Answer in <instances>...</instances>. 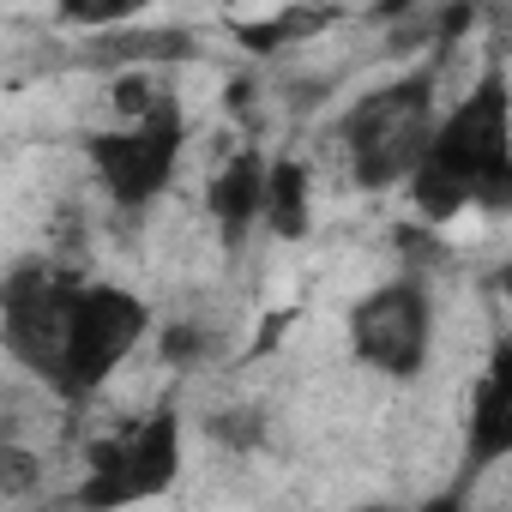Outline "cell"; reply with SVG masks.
Segmentation results:
<instances>
[{"label":"cell","instance_id":"1","mask_svg":"<svg viewBox=\"0 0 512 512\" xmlns=\"http://www.w3.org/2000/svg\"><path fill=\"white\" fill-rule=\"evenodd\" d=\"M404 187L428 223H452L464 205L500 211L512 199V97L500 67H488L452 115H434L428 151Z\"/></svg>","mask_w":512,"mask_h":512},{"label":"cell","instance_id":"2","mask_svg":"<svg viewBox=\"0 0 512 512\" xmlns=\"http://www.w3.org/2000/svg\"><path fill=\"white\" fill-rule=\"evenodd\" d=\"M434 79L428 73H410V79H392V85H374L344 121H338V139L350 151V169L362 187H404L410 169L422 163L428 151V133H434Z\"/></svg>","mask_w":512,"mask_h":512},{"label":"cell","instance_id":"3","mask_svg":"<svg viewBox=\"0 0 512 512\" xmlns=\"http://www.w3.org/2000/svg\"><path fill=\"white\" fill-rule=\"evenodd\" d=\"M181 145H187V115L181 103L163 91L145 115H127L115 127H97L79 139L97 187L121 205V211H145L151 199L169 193L175 181V163H181Z\"/></svg>","mask_w":512,"mask_h":512},{"label":"cell","instance_id":"4","mask_svg":"<svg viewBox=\"0 0 512 512\" xmlns=\"http://www.w3.org/2000/svg\"><path fill=\"white\" fill-rule=\"evenodd\" d=\"M79 284L85 272H73L67 260H19L0 278V350L49 392L61 380L67 314H73Z\"/></svg>","mask_w":512,"mask_h":512},{"label":"cell","instance_id":"5","mask_svg":"<svg viewBox=\"0 0 512 512\" xmlns=\"http://www.w3.org/2000/svg\"><path fill=\"white\" fill-rule=\"evenodd\" d=\"M151 332V308L145 296L121 290V284H79L73 314H67V350H61V380L55 398L61 404H85L91 392L109 386V374L145 344Z\"/></svg>","mask_w":512,"mask_h":512},{"label":"cell","instance_id":"6","mask_svg":"<svg viewBox=\"0 0 512 512\" xmlns=\"http://www.w3.org/2000/svg\"><path fill=\"white\" fill-rule=\"evenodd\" d=\"M181 464V416L175 410H151L115 434H103L85 452V482L73 488L79 506H127V500H151L175 482Z\"/></svg>","mask_w":512,"mask_h":512},{"label":"cell","instance_id":"7","mask_svg":"<svg viewBox=\"0 0 512 512\" xmlns=\"http://www.w3.org/2000/svg\"><path fill=\"white\" fill-rule=\"evenodd\" d=\"M434 350V296L422 278H392L350 308V356L380 380H416Z\"/></svg>","mask_w":512,"mask_h":512},{"label":"cell","instance_id":"8","mask_svg":"<svg viewBox=\"0 0 512 512\" xmlns=\"http://www.w3.org/2000/svg\"><path fill=\"white\" fill-rule=\"evenodd\" d=\"M500 458H512V344H494L464 416V470L476 476L494 470Z\"/></svg>","mask_w":512,"mask_h":512},{"label":"cell","instance_id":"9","mask_svg":"<svg viewBox=\"0 0 512 512\" xmlns=\"http://www.w3.org/2000/svg\"><path fill=\"white\" fill-rule=\"evenodd\" d=\"M199 55L193 31H139V25H115V31H85L79 61L103 67V73H127V67H151V61H187Z\"/></svg>","mask_w":512,"mask_h":512},{"label":"cell","instance_id":"10","mask_svg":"<svg viewBox=\"0 0 512 512\" xmlns=\"http://www.w3.org/2000/svg\"><path fill=\"white\" fill-rule=\"evenodd\" d=\"M260 187H266V157L260 151H235L217 175H211V187H205V211H211V223L229 235V241H241L253 223H260Z\"/></svg>","mask_w":512,"mask_h":512},{"label":"cell","instance_id":"11","mask_svg":"<svg viewBox=\"0 0 512 512\" xmlns=\"http://www.w3.org/2000/svg\"><path fill=\"white\" fill-rule=\"evenodd\" d=\"M308 199H314V175L296 157H272L266 187H260V223L278 241H302L308 235Z\"/></svg>","mask_w":512,"mask_h":512},{"label":"cell","instance_id":"12","mask_svg":"<svg viewBox=\"0 0 512 512\" xmlns=\"http://www.w3.org/2000/svg\"><path fill=\"white\" fill-rule=\"evenodd\" d=\"M151 0H55V25L61 31H115V25H133Z\"/></svg>","mask_w":512,"mask_h":512},{"label":"cell","instance_id":"13","mask_svg":"<svg viewBox=\"0 0 512 512\" xmlns=\"http://www.w3.org/2000/svg\"><path fill=\"white\" fill-rule=\"evenodd\" d=\"M332 19H338V7H296V13H278V19H260V25H241V43L247 49H284L296 37H314Z\"/></svg>","mask_w":512,"mask_h":512},{"label":"cell","instance_id":"14","mask_svg":"<svg viewBox=\"0 0 512 512\" xmlns=\"http://www.w3.org/2000/svg\"><path fill=\"white\" fill-rule=\"evenodd\" d=\"M43 488V458L25 440H0V494L7 500H31Z\"/></svg>","mask_w":512,"mask_h":512},{"label":"cell","instance_id":"15","mask_svg":"<svg viewBox=\"0 0 512 512\" xmlns=\"http://www.w3.org/2000/svg\"><path fill=\"white\" fill-rule=\"evenodd\" d=\"M205 350H211V338H205L193 320H169V326H163V362H175V368H193Z\"/></svg>","mask_w":512,"mask_h":512},{"label":"cell","instance_id":"16","mask_svg":"<svg viewBox=\"0 0 512 512\" xmlns=\"http://www.w3.org/2000/svg\"><path fill=\"white\" fill-rule=\"evenodd\" d=\"M211 434L229 440V446H253V440H260V416H253V410H229V416L211 422Z\"/></svg>","mask_w":512,"mask_h":512}]
</instances>
